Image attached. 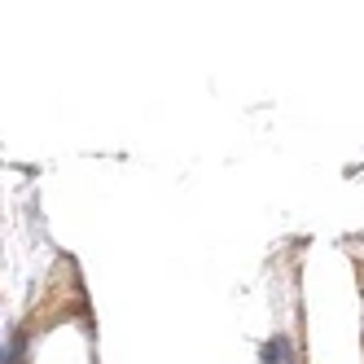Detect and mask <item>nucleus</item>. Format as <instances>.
I'll list each match as a JSON object with an SVG mask.
<instances>
[{
    "label": "nucleus",
    "instance_id": "nucleus-1",
    "mask_svg": "<svg viewBox=\"0 0 364 364\" xmlns=\"http://www.w3.org/2000/svg\"><path fill=\"white\" fill-rule=\"evenodd\" d=\"M259 364H299L294 343H290L285 333H272L268 343H264V351H259Z\"/></svg>",
    "mask_w": 364,
    "mask_h": 364
},
{
    "label": "nucleus",
    "instance_id": "nucleus-2",
    "mask_svg": "<svg viewBox=\"0 0 364 364\" xmlns=\"http://www.w3.org/2000/svg\"><path fill=\"white\" fill-rule=\"evenodd\" d=\"M0 351H5V338H0Z\"/></svg>",
    "mask_w": 364,
    "mask_h": 364
}]
</instances>
